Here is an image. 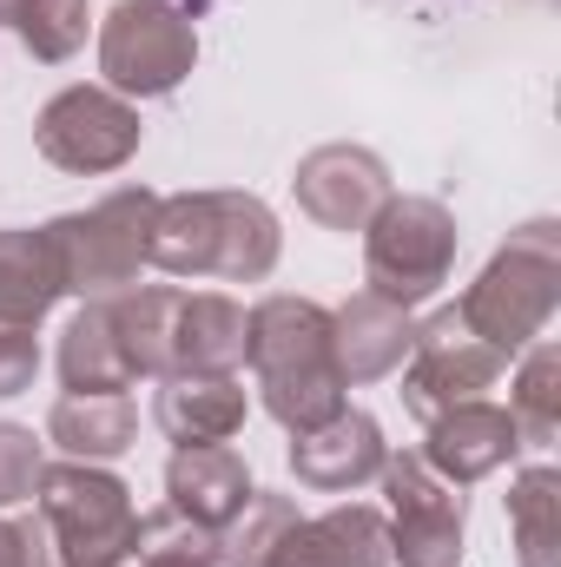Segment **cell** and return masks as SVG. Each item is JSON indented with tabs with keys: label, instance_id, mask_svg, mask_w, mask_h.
Segmentation results:
<instances>
[{
	"label": "cell",
	"instance_id": "31",
	"mask_svg": "<svg viewBox=\"0 0 561 567\" xmlns=\"http://www.w3.org/2000/svg\"><path fill=\"white\" fill-rule=\"evenodd\" d=\"M13 7H20V0H0V27H7V20H13Z\"/></svg>",
	"mask_w": 561,
	"mask_h": 567
},
{
	"label": "cell",
	"instance_id": "14",
	"mask_svg": "<svg viewBox=\"0 0 561 567\" xmlns=\"http://www.w3.org/2000/svg\"><path fill=\"white\" fill-rule=\"evenodd\" d=\"M265 567H390V522L370 502H337L324 515H297Z\"/></svg>",
	"mask_w": 561,
	"mask_h": 567
},
{
	"label": "cell",
	"instance_id": "29",
	"mask_svg": "<svg viewBox=\"0 0 561 567\" xmlns=\"http://www.w3.org/2000/svg\"><path fill=\"white\" fill-rule=\"evenodd\" d=\"M33 377H40V337L0 323V403H13L20 390H33Z\"/></svg>",
	"mask_w": 561,
	"mask_h": 567
},
{
	"label": "cell",
	"instance_id": "7",
	"mask_svg": "<svg viewBox=\"0 0 561 567\" xmlns=\"http://www.w3.org/2000/svg\"><path fill=\"white\" fill-rule=\"evenodd\" d=\"M198 66V27L178 0H113L100 20V86L120 100H165Z\"/></svg>",
	"mask_w": 561,
	"mask_h": 567
},
{
	"label": "cell",
	"instance_id": "28",
	"mask_svg": "<svg viewBox=\"0 0 561 567\" xmlns=\"http://www.w3.org/2000/svg\"><path fill=\"white\" fill-rule=\"evenodd\" d=\"M40 468H47V442L27 423H0V515L20 508V502H33Z\"/></svg>",
	"mask_w": 561,
	"mask_h": 567
},
{
	"label": "cell",
	"instance_id": "19",
	"mask_svg": "<svg viewBox=\"0 0 561 567\" xmlns=\"http://www.w3.org/2000/svg\"><path fill=\"white\" fill-rule=\"evenodd\" d=\"M60 265H53V245L40 225H20V231H0V323L7 330H40L60 303Z\"/></svg>",
	"mask_w": 561,
	"mask_h": 567
},
{
	"label": "cell",
	"instance_id": "13",
	"mask_svg": "<svg viewBox=\"0 0 561 567\" xmlns=\"http://www.w3.org/2000/svg\"><path fill=\"white\" fill-rule=\"evenodd\" d=\"M384 455H390V442H384L377 416L350 410V403L330 423L290 435V475H297V488H317V495H357L364 482H377Z\"/></svg>",
	"mask_w": 561,
	"mask_h": 567
},
{
	"label": "cell",
	"instance_id": "26",
	"mask_svg": "<svg viewBox=\"0 0 561 567\" xmlns=\"http://www.w3.org/2000/svg\"><path fill=\"white\" fill-rule=\"evenodd\" d=\"M297 522V502L278 488H252L245 508L218 528V561L225 567H265V555L278 548V535Z\"/></svg>",
	"mask_w": 561,
	"mask_h": 567
},
{
	"label": "cell",
	"instance_id": "4",
	"mask_svg": "<svg viewBox=\"0 0 561 567\" xmlns=\"http://www.w3.org/2000/svg\"><path fill=\"white\" fill-rule=\"evenodd\" d=\"M152 212H159V192L152 185H120V192H106L86 212L47 218L40 231L53 245L60 290L80 297V303L126 297L152 271Z\"/></svg>",
	"mask_w": 561,
	"mask_h": 567
},
{
	"label": "cell",
	"instance_id": "21",
	"mask_svg": "<svg viewBox=\"0 0 561 567\" xmlns=\"http://www.w3.org/2000/svg\"><path fill=\"white\" fill-rule=\"evenodd\" d=\"M140 435V410L126 390L113 396H60L47 410V442L67 455V462H120Z\"/></svg>",
	"mask_w": 561,
	"mask_h": 567
},
{
	"label": "cell",
	"instance_id": "2",
	"mask_svg": "<svg viewBox=\"0 0 561 567\" xmlns=\"http://www.w3.org/2000/svg\"><path fill=\"white\" fill-rule=\"evenodd\" d=\"M245 363L258 377V403L284 435L330 423L344 410V377L330 357V310L317 297H290L272 290L252 303V337H245Z\"/></svg>",
	"mask_w": 561,
	"mask_h": 567
},
{
	"label": "cell",
	"instance_id": "6",
	"mask_svg": "<svg viewBox=\"0 0 561 567\" xmlns=\"http://www.w3.org/2000/svg\"><path fill=\"white\" fill-rule=\"evenodd\" d=\"M456 251H462V231L442 198L390 192L377 205V218L364 225V290L390 297L397 310H417L449 284Z\"/></svg>",
	"mask_w": 561,
	"mask_h": 567
},
{
	"label": "cell",
	"instance_id": "20",
	"mask_svg": "<svg viewBox=\"0 0 561 567\" xmlns=\"http://www.w3.org/2000/svg\"><path fill=\"white\" fill-rule=\"evenodd\" d=\"M60 383L67 396H113V390H133V370H126V350H120V330H113V303H80L73 323L60 330Z\"/></svg>",
	"mask_w": 561,
	"mask_h": 567
},
{
	"label": "cell",
	"instance_id": "12",
	"mask_svg": "<svg viewBox=\"0 0 561 567\" xmlns=\"http://www.w3.org/2000/svg\"><path fill=\"white\" fill-rule=\"evenodd\" d=\"M522 449H529V442H522L516 416H509L502 403H489V396L429 416V435H422V462H429L449 488H476V482H489V475L509 468Z\"/></svg>",
	"mask_w": 561,
	"mask_h": 567
},
{
	"label": "cell",
	"instance_id": "23",
	"mask_svg": "<svg viewBox=\"0 0 561 567\" xmlns=\"http://www.w3.org/2000/svg\"><path fill=\"white\" fill-rule=\"evenodd\" d=\"M509 535H516V561L522 567H555L561 548V475L549 462L522 468L509 482Z\"/></svg>",
	"mask_w": 561,
	"mask_h": 567
},
{
	"label": "cell",
	"instance_id": "22",
	"mask_svg": "<svg viewBox=\"0 0 561 567\" xmlns=\"http://www.w3.org/2000/svg\"><path fill=\"white\" fill-rule=\"evenodd\" d=\"M178 297L172 284H133L126 297H106L113 303V330H120V350H126V370L133 383L140 377H172V323H178Z\"/></svg>",
	"mask_w": 561,
	"mask_h": 567
},
{
	"label": "cell",
	"instance_id": "9",
	"mask_svg": "<svg viewBox=\"0 0 561 567\" xmlns=\"http://www.w3.org/2000/svg\"><path fill=\"white\" fill-rule=\"evenodd\" d=\"M502 370H509V357H496V350L462 323V310L442 303L429 323L410 330V357H404V410L429 423V416H442V410H456V403L489 396V390L502 383Z\"/></svg>",
	"mask_w": 561,
	"mask_h": 567
},
{
	"label": "cell",
	"instance_id": "32",
	"mask_svg": "<svg viewBox=\"0 0 561 567\" xmlns=\"http://www.w3.org/2000/svg\"><path fill=\"white\" fill-rule=\"evenodd\" d=\"M126 567H133V561H126Z\"/></svg>",
	"mask_w": 561,
	"mask_h": 567
},
{
	"label": "cell",
	"instance_id": "16",
	"mask_svg": "<svg viewBox=\"0 0 561 567\" xmlns=\"http://www.w3.org/2000/svg\"><path fill=\"white\" fill-rule=\"evenodd\" d=\"M252 416V396L238 377H192V370H172L159 377V396H152V423L165 429L172 449H198V442H232Z\"/></svg>",
	"mask_w": 561,
	"mask_h": 567
},
{
	"label": "cell",
	"instance_id": "15",
	"mask_svg": "<svg viewBox=\"0 0 561 567\" xmlns=\"http://www.w3.org/2000/svg\"><path fill=\"white\" fill-rule=\"evenodd\" d=\"M410 310H397L390 297L377 290H357L330 310V357H337V377L344 390H364V383H384L404 370L410 357Z\"/></svg>",
	"mask_w": 561,
	"mask_h": 567
},
{
	"label": "cell",
	"instance_id": "3",
	"mask_svg": "<svg viewBox=\"0 0 561 567\" xmlns=\"http://www.w3.org/2000/svg\"><path fill=\"white\" fill-rule=\"evenodd\" d=\"M462 323L496 350V357H522L536 337H549L561 310V225L536 218L522 231H509V245L482 265V278L456 297Z\"/></svg>",
	"mask_w": 561,
	"mask_h": 567
},
{
	"label": "cell",
	"instance_id": "18",
	"mask_svg": "<svg viewBox=\"0 0 561 567\" xmlns=\"http://www.w3.org/2000/svg\"><path fill=\"white\" fill-rule=\"evenodd\" d=\"M245 337H252V310L225 290H185L178 297V323H172V370L192 377H238L245 370Z\"/></svg>",
	"mask_w": 561,
	"mask_h": 567
},
{
	"label": "cell",
	"instance_id": "27",
	"mask_svg": "<svg viewBox=\"0 0 561 567\" xmlns=\"http://www.w3.org/2000/svg\"><path fill=\"white\" fill-rule=\"evenodd\" d=\"M133 567H225L218 561V528H198L178 508H152V515H140Z\"/></svg>",
	"mask_w": 561,
	"mask_h": 567
},
{
	"label": "cell",
	"instance_id": "17",
	"mask_svg": "<svg viewBox=\"0 0 561 567\" xmlns=\"http://www.w3.org/2000/svg\"><path fill=\"white\" fill-rule=\"evenodd\" d=\"M252 488H258V482H252V468H245V455H238L232 442L172 449V462H165V508L192 515L198 528H225V522L245 508Z\"/></svg>",
	"mask_w": 561,
	"mask_h": 567
},
{
	"label": "cell",
	"instance_id": "25",
	"mask_svg": "<svg viewBox=\"0 0 561 567\" xmlns=\"http://www.w3.org/2000/svg\"><path fill=\"white\" fill-rule=\"evenodd\" d=\"M7 33L27 47V60L67 66L86 47V33H93V7L86 0H20L13 20H7Z\"/></svg>",
	"mask_w": 561,
	"mask_h": 567
},
{
	"label": "cell",
	"instance_id": "10",
	"mask_svg": "<svg viewBox=\"0 0 561 567\" xmlns=\"http://www.w3.org/2000/svg\"><path fill=\"white\" fill-rule=\"evenodd\" d=\"M384 522L390 567H462V488H449L422 455H384Z\"/></svg>",
	"mask_w": 561,
	"mask_h": 567
},
{
	"label": "cell",
	"instance_id": "24",
	"mask_svg": "<svg viewBox=\"0 0 561 567\" xmlns=\"http://www.w3.org/2000/svg\"><path fill=\"white\" fill-rule=\"evenodd\" d=\"M509 416L522 429V442H555L561 429V350L555 337H536L516 363V383H509Z\"/></svg>",
	"mask_w": 561,
	"mask_h": 567
},
{
	"label": "cell",
	"instance_id": "1",
	"mask_svg": "<svg viewBox=\"0 0 561 567\" xmlns=\"http://www.w3.org/2000/svg\"><path fill=\"white\" fill-rule=\"evenodd\" d=\"M284 258V225L258 192H172L152 212V271L265 284Z\"/></svg>",
	"mask_w": 561,
	"mask_h": 567
},
{
	"label": "cell",
	"instance_id": "8",
	"mask_svg": "<svg viewBox=\"0 0 561 567\" xmlns=\"http://www.w3.org/2000/svg\"><path fill=\"white\" fill-rule=\"evenodd\" d=\"M145 120L133 100H120L113 86H60L40 120H33V145L53 172H73V178H106L120 165L140 158Z\"/></svg>",
	"mask_w": 561,
	"mask_h": 567
},
{
	"label": "cell",
	"instance_id": "11",
	"mask_svg": "<svg viewBox=\"0 0 561 567\" xmlns=\"http://www.w3.org/2000/svg\"><path fill=\"white\" fill-rule=\"evenodd\" d=\"M390 165L357 140H330L310 145L290 172V198L317 231H364L377 218V205L390 198Z\"/></svg>",
	"mask_w": 561,
	"mask_h": 567
},
{
	"label": "cell",
	"instance_id": "5",
	"mask_svg": "<svg viewBox=\"0 0 561 567\" xmlns=\"http://www.w3.org/2000/svg\"><path fill=\"white\" fill-rule=\"evenodd\" d=\"M33 515L53 542L60 567H126L140 542L133 488L106 462H47L33 488Z\"/></svg>",
	"mask_w": 561,
	"mask_h": 567
},
{
	"label": "cell",
	"instance_id": "30",
	"mask_svg": "<svg viewBox=\"0 0 561 567\" xmlns=\"http://www.w3.org/2000/svg\"><path fill=\"white\" fill-rule=\"evenodd\" d=\"M0 567H27V528L0 515Z\"/></svg>",
	"mask_w": 561,
	"mask_h": 567
}]
</instances>
